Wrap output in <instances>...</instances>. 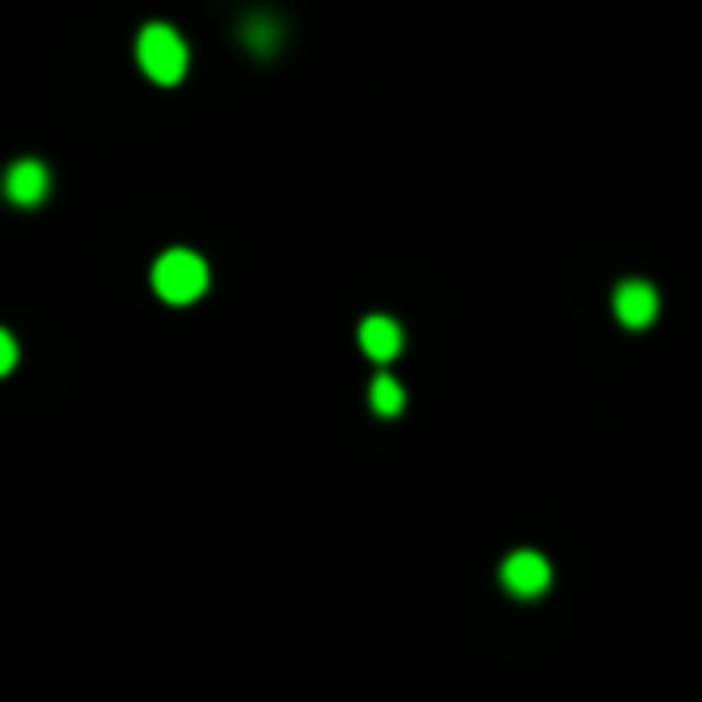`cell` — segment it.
I'll use <instances>...</instances> for the list:
<instances>
[{
    "label": "cell",
    "instance_id": "obj_5",
    "mask_svg": "<svg viewBox=\"0 0 702 702\" xmlns=\"http://www.w3.org/2000/svg\"><path fill=\"white\" fill-rule=\"evenodd\" d=\"M6 193L14 198V202H39L43 193H49V169L39 164V159H20V164L10 169V179H6Z\"/></svg>",
    "mask_w": 702,
    "mask_h": 702
},
{
    "label": "cell",
    "instance_id": "obj_6",
    "mask_svg": "<svg viewBox=\"0 0 702 702\" xmlns=\"http://www.w3.org/2000/svg\"><path fill=\"white\" fill-rule=\"evenodd\" d=\"M400 323L394 318H365L361 323V347H365V357H375V361H390V357H400Z\"/></svg>",
    "mask_w": 702,
    "mask_h": 702
},
{
    "label": "cell",
    "instance_id": "obj_2",
    "mask_svg": "<svg viewBox=\"0 0 702 702\" xmlns=\"http://www.w3.org/2000/svg\"><path fill=\"white\" fill-rule=\"evenodd\" d=\"M140 68L150 72L154 82H164L173 87L183 78V68H188V49H183V39L173 34L169 24H150L140 34Z\"/></svg>",
    "mask_w": 702,
    "mask_h": 702
},
{
    "label": "cell",
    "instance_id": "obj_3",
    "mask_svg": "<svg viewBox=\"0 0 702 702\" xmlns=\"http://www.w3.org/2000/svg\"><path fill=\"white\" fill-rule=\"evenodd\" d=\"M501 582L515 596H539L549 588V563L539 559V553H530V549H520V553H510L505 559V568H501Z\"/></svg>",
    "mask_w": 702,
    "mask_h": 702
},
{
    "label": "cell",
    "instance_id": "obj_1",
    "mask_svg": "<svg viewBox=\"0 0 702 702\" xmlns=\"http://www.w3.org/2000/svg\"><path fill=\"white\" fill-rule=\"evenodd\" d=\"M208 289V265L193 251H169L154 265V294L164 303H193Z\"/></svg>",
    "mask_w": 702,
    "mask_h": 702
},
{
    "label": "cell",
    "instance_id": "obj_4",
    "mask_svg": "<svg viewBox=\"0 0 702 702\" xmlns=\"http://www.w3.org/2000/svg\"><path fill=\"white\" fill-rule=\"evenodd\" d=\"M654 313H660V294H654L650 284L631 280V284L616 289V318H621L625 328H650Z\"/></svg>",
    "mask_w": 702,
    "mask_h": 702
},
{
    "label": "cell",
    "instance_id": "obj_8",
    "mask_svg": "<svg viewBox=\"0 0 702 702\" xmlns=\"http://www.w3.org/2000/svg\"><path fill=\"white\" fill-rule=\"evenodd\" d=\"M10 365H14V338L0 332V371H10Z\"/></svg>",
    "mask_w": 702,
    "mask_h": 702
},
{
    "label": "cell",
    "instance_id": "obj_7",
    "mask_svg": "<svg viewBox=\"0 0 702 702\" xmlns=\"http://www.w3.org/2000/svg\"><path fill=\"white\" fill-rule=\"evenodd\" d=\"M371 404H375V414H385V419L400 414V409H404V390H400V380L380 375L375 385H371Z\"/></svg>",
    "mask_w": 702,
    "mask_h": 702
}]
</instances>
